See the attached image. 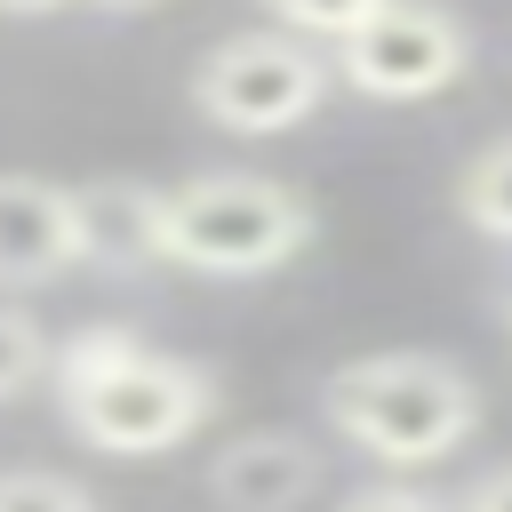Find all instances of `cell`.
<instances>
[{"label": "cell", "mask_w": 512, "mask_h": 512, "mask_svg": "<svg viewBox=\"0 0 512 512\" xmlns=\"http://www.w3.org/2000/svg\"><path fill=\"white\" fill-rule=\"evenodd\" d=\"M88 192L128 216L152 264L200 280H264L312 240V200L256 168H200L176 184H88Z\"/></svg>", "instance_id": "cell-1"}, {"label": "cell", "mask_w": 512, "mask_h": 512, "mask_svg": "<svg viewBox=\"0 0 512 512\" xmlns=\"http://www.w3.org/2000/svg\"><path fill=\"white\" fill-rule=\"evenodd\" d=\"M48 384H56L64 432L88 440V448H104V456L184 448L216 416V400H224L216 368H200L184 352H152L120 320H88L64 344H48Z\"/></svg>", "instance_id": "cell-2"}, {"label": "cell", "mask_w": 512, "mask_h": 512, "mask_svg": "<svg viewBox=\"0 0 512 512\" xmlns=\"http://www.w3.org/2000/svg\"><path fill=\"white\" fill-rule=\"evenodd\" d=\"M320 416L368 464L416 472L480 432V384L448 352H360L320 384Z\"/></svg>", "instance_id": "cell-3"}, {"label": "cell", "mask_w": 512, "mask_h": 512, "mask_svg": "<svg viewBox=\"0 0 512 512\" xmlns=\"http://www.w3.org/2000/svg\"><path fill=\"white\" fill-rule=\"evenodd\" d=\"M328 80L376 96V104H424L440 88L464 80L472 64V32L448 8H408V0H352L336 40L320 48Z\"/></svg>", "instance_id": "cell-4"}, {"label": "cell", "mask_w": 512, "mask_h": 512, "mask_svg": "<svg viewBox=\"0 0 512 512\" xmlns=\"http://www.w3.org/2000/svg\"><path fill=\"white\" fill-rule=\"evenodd\" d=\"M320 104H328V56L280 24L224 32L192 64V112L208 128H232V136H280V128L312 120Z\"/></svg>", "instance_id": "cell-5"}, {"label": "cell", "mask_w": 512, "mask_h": 512, "mask_svg": "<svg viewBox=\"0 0 512 512\" xmlns=\"http://www.w3.org/2000/svg\"><path fill=\"white\" fill-rule=\"evenodd\" d=\"M96 256V216L56 176H0V288H48Z\"/></svg>", "instance_id": "cell-6"}, {"label": "cell", "mask_w": 512, "mask_h": 512, "mask_svg": "<svg viewBox=\"0 0 512 512\" xmlns=\"http://www.w3.org/2000/svg\"><path fill=\"white\" fill-rule=\"evenodd\" d=\"M320 472H328L320 440L288 424H256L208 456V496L224 512H296L304 496H320Z\"/></svg>", "instance_id": "cell-7"}, {"label": "cell", "mask_w": 512, "mask_h": 512, "mask_svg": "<svg viewBox=\"0 0 512 512\" xmlns=\"http://www.w3.org/2000/svg\"><path fill=\"white\" fill-rule=\"evenodd\" d=\"M456 216H464L480 240L512 248V136L480 144V152L456 168Z\"/></svg>", "instance_id": "cell-8"}, {"label": "cell", "mask_w": 512, "mask_h": 512, "mask_svg": "<svg viewBox=\"0 0 512 512\" xmlns=\"http://www.w3.org/2000/svg\"><path fill=\"white\" fill-rule=\"evenodd\" d=\"M48 376V328L24 304H0V400H24Z\"/></svg>", "instance_id": "cell-9"}, {"label": "cell", "mask_w": 512, "mask_h": 512, "mask_svg": "<svg viewBox=\"0 0 512 512\" xmlns=\"http://www.w3.org/2000/svg\"><path fill=\"white\" fill-rule=\"evenodd\" d=\"M0 512H96V496L64 472H40V464H16L0 472Z\"/></svg>", "instance_id": "cell-10"}, {"label": "cell", "mask_w": 512, "mask_h": 512, "mask_svg": "<svg viewBox=\"0 0 512 512\" xmlns=\"http://www.w3.org/2000/svg\"><path fill=\"white\" fill-rule=\"evenodd\" d=\"M336 512H448V496H432V488H416V480H368V488H352Z\"/></svg>", "instance_id": "cell-11"}, {"label": "cell", "mask_w": 512, "mask_h": 512, "mask_svg": "<svg viewBox=\"0 0 512 512\" xmlns=\"http://www.w3.org/2000/svg\"><path fill=\"white\" fill-rule=\"evenodd\" d=\"M448 512H512V464H496V472H480Z\"/></svg>", "instance_id": "cell-12"}, {"label": "cell", "mask_w": 512, "mask_h": 512, "mask_svg": "<svg viewBox=\"0 0 512 512\" xmlns=\"http://www.w3.org/2000/svg\"><path fill=\"white\" fill-rule=\"evenodd\" d=\"M504 320H512V288H504Z\"/></svg>", "instance_id": "cell-13"}]
</instances>
